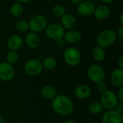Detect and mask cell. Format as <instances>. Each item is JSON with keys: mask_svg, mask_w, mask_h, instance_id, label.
Segmentation results:
<instances>
[{"mask_svg": "<svg viewBox=\"0 0 123 123\" xmlns=\"http://www.w3.org/2000/svg\"><path fill=\"white\" fill-rule=\"evenodd\" d=\"M25 44L31 49H36L40 44V38L37 33L30 32L26 34L25 37Z\"/></svg>", "mask_w": 123, "mask_h": 123, "instance_id": "17", "label": "cell"}, {"mask_svg": "<svg viewBox=\"0 0 123 123\" xmlns=\"http://www.w3.org/2000/svg\"><path fill=\"white\" fill-rule=\"evenodd\" d=\"M66 40H64L63 37H61V38H58V39H57V40H55V44H56V45H57L58 48H64L65 45H66Z\"/></svg>", "mask_w": 123, "mask_h": 123, "instance_id": "28", "label": "cell"}, {"mask_svg": "<svg viewBox=\"0 0 123 123\" xmlns=\"http://www.w3.org/2000/svg\"><path fill=\"white\" fill-rule=\"evenodd\" d=\"M64 123H77L75 120H66V122Z\"/></svg>", "mask_w": 123, "mask_h": 123, "instance_id": "37", "label": "cell"}, {"mask_svg": "<svg viewBox=\"0 0 123 123\" xmlns=\"http://www.w3.org/2000/svg\"><path fill=\"white\" fill-rule=\"evenodd\" d=\"M16 2H18L21 4H27V3H29L32 0H15Z\"/></svg>", "mask_w": 123, "mask_h": 123, "instance_id": "33", "label": "cell"}, {"mask_svg": "<svg viewBox=\"0 0 123 123\" xmlns=\"http://www.w3.org/2000/svg\"><path fill=\"white\" fill-rule=\"evenodd\" d=\"M99 102L104 110H111L115 108L119 101L117 99L116 93L112 90L107 89L101 94Z\"/></svg>", "mask_w": 123, "mask_h": 123, "instance_id": "4", "label": "cell"}, {"mask_svg": "<svg viewBox=\"0 0 123 123\" xmlns=\"http://www.w3.org/2000/svg\"><path fill=\"white\" fill-rule=\"evenodd\" d=\"M61 25L65 30H74L77 26V19L74 15L66 13L62 17H61Z\"/></svg>", "mask_w": 123, "mask_h": 123, "instance_id": "12", "label": "cell"}, {"mask_svg": "<svg viewBox=\"0 0 123 123\" xmlns=\"http://www.w3.org/2000/svg\"><path fill=\"white\" fill-rule=\"evenodd\" d=\"M15 29L18 32L24 33L29 30L28 21L25 19H19L15 24Z\"/></svg>", "mask_w": 123, "mask_h": 123, "instance_id": "25", "label": "cell"}, {"mask_svg": "<svg viewBox=\"0 0 123 123\" xmlns=\"http://www.w3.org/2000/svg\"><path fill=\"white\" fill-rule=\"evenodd\" d=\"M23 45L22 37L17 34H14L11 35L7 40V47L9 50L17 51L21 48Z\"/></svg>", "mask_w": 123, "mask_h": 123, "instance_id": "16", "label": "cell"}, {"mask_svg": "<svg viewBox=\"0 0 123 123\" xmlns=\"http://www.w3.org/2000/svg\"><path fill=\"white\" fill-rule=\"evenodd\" d=\"M111 14V9L110 6L106 4H102L96 6L93 13L95 19L98 20H105L110 17Z\"/></svg>", "mask_w": 123, "mask_h": 123, "instance_id": "13", "label": "cell"}, {"mask_svg": "<svg viewBox=\"0 0 123 123\" xmlns=\"http://www.w3.org/2000/svg\"><path fill=\"white\" fill-rule=\"evenodd\" d=\"M115 33L117 35V37H120V39H122L123 37V25H120L117 30L115 31Z\"/></svg>", "mask_w": 123, "mask_h": 123, "instance_id": "31", "label": "cell"}, {"mask_svg": "<svg viewBox=\"0 0 123 123\" xmlns=\"http://www.w3.org/2000/svg\"><path fill=\"white\" fill-rule=\"evenodd\" d=\"M45 35L51 40H57L63 37L66 30L60 23H50L45 29Z\"/></svg>", "mask_w": 123, "mask_h": 123, "instance_id": "8", "label": "cell"}, {"mask_svg": "<svg viewBox=\"0 0 123 123\" xmlns=\"http://www.w3.org/2000/svg\"><path fill=\"white\" fill-rule=\"evenodd\" d=\"M96 89H97V91L100 93V94H102L103 92H105L106 90H107V84L103 81H101L99 83H97L96 84Z\"/></svg>", "mask_w": 123, "mask_h": 123, "instance_id": "27", "label": "cell"}, {"mask_svg": "<svg viewBox=\"0 0 123 123\" xmlns=\"http://www.w3.org/2000/svg\"><path fill=\"white\" fill-rule=\"evenodd\" d=\"M51 107L53 111L61 116L70 115L74 109L72 100L70 97L63 94H57V96L52 99Z\"/></svg>", "mask_w": 123, "mask_h": 123, "instance_id": "1", "label": "cell"}, {"mask_svg": "<svg viewBox=\"0 0 123 123\" xmlns=\"http://www.w3.org/2000/svg\"><path fill=\"white\" fill-rule=\"evenodd\" d=\"M71 1V2L73 4H74V5H78L79 4H80L81 1H83L84 0H70Z\"/></svg>", "mask_w": 123, "mask_h": 123, "instance_id": "34", "label": "cell"}, {"mask_svg": "<svg viewBox=\"0 0 123 123\" xmlns=\"http://www.w3.org/2000/svg\"><path fill=\"white\" fill-rule=\"evenodd\" d=\"M41 95L46 99L52 100L58 94V92L56 89L51 85H45L44 86L40 91Z\"/></svg>", "mask_w": 123, "mask_h": 123, "instance_id": "19", "label": "cell"}, {"mask_svg": "<svg viewBox=\"0 0 123 123\" xmlns=\"http://www.w3.org/2000/svg\"><path fill=\"white\" fill-rule=\"evenodd\" d=\"M120 23L121 25H123V12H122L120 14Z\"/></svg>", "mask_w": 123, "mask_h": 123, "instance_id": "36", "label": "cell"}, {"mask_svg": "<svg viewBox=\"0 0 123 123\" xmlns=\"http://www.w3.org/2000/svg\"><path fill=\"white\" fill-rule=\"evenodd\" d=\"M89 111L93 115H99L104 110L100 102L98 101H92L88 105Z\"/></svg>", "mask_w": 123, "mask_h": 123, "instance_id": "23", "label": "cell"}, {"mask_svg": "<svg viewBox=\"0 0 123 123\" xmlns=\"http://www.w3.org/2000/svg\"><path fill=\"white\" fill-rule=\"evenodd\" d=\"M63 38L66 43H70V44H75V43H79L81 40L82 35L81 32L74 29V30H68L67 32H65Z\"/></svg>", "mask_w": 123, "mask_h": 123, "instance_id": "18", "label": "cell"}, {"mask_svg": "<svg viewBox=\"0 0 123 123\" xmlns=\"http://www.w3.org/2000/svg\"><path fill=\"white\" fill-rule=\"evenodd\" d=\"M88 79L93 83L97 84L103 81L105 79V69L99 64H92L86 71Z\"/></svg>", "mask_w": 123, "mask_h": 123, "instance_id": "6", "label": "cell"}, {"mask_svg": "<svg viewBox=\"0 0 123 123\" xmlns=\"http://www.w3.org/2000/svg\"><path fill=\"white\" fill-rule=\"evenodd\" d=\"M63 58L68 66L76 67L81 63V55L77 48L74 47H69L64 50Z\"/></svg>", "mask_w": 123, "mask_h": 123, "instance_id": "5", "label": "cell"}, {"mask_svg": "<svg viewBox=\"0 0 123 123\" xmlns=\"http://www.w3.org/2000/svg\"><path fill=\"white\" fill-rule=\"evenodd\" d=\"M43 70L41 61L38 58H32L28 60L25 66V72L30 76H37L40 75Z\"/></svg>", "mask_w": 123, "mask_h": 123, "instance_id": "7", "label": "cell"}, {"mask_svg": "<svg viewBox=\"0 0 123 123\" xmlns=\"http://www.w3.org/2000/svg\"><path fill=\"white\" fill-rule=\"evenodd\" d=\"M103 3H105V4H111V3H112V2H114L115 0H101Z\"/></svg>", "mask_w": 123, "mask_h": 123, "instance_id": "35", "label": "cell"}, {"mask_svg": "<svg viewBox=\"0 0 123 123\" xmlns=\"http://www.w3.org/2000/svg\"><path fill=\"white\" fill-rule=\"evenodd\" d=\"M110 83L117 89L123 87V69L117 68L110 74Z\"/></svg>", "mask_w": 123, "mask_h": 123, "instance_id": "14", "label": "cell"}, {"mask_svg": "<svg viewBox=\"0 0 123 123\" xmlns=\"http://www.w3.org/2000/svg\"><path fill=\"white\" fill-rule=\"evenodd\" d=\"M123 115H120L114 110H106L102 117V123H122Z\"/></svg>", "mask_w": 123, "mask_h": 123, "instance_id": "11", "label": "cell"}, {"mask_svg": "<svg viewBox=\"0 0 123 123\" xmlns=\"http://www.w3.org/2000/svg\"><path fill=\"white\" fill-rule=\"evenodd\" d=\"M28 25L30 32L37 34L38 32L44 31L48 24L47 18L43 14H36L29 19Z\"/></svg>", "mask_w": 123, "mask_h": 123, "instance_id": "3", "label": "cell"}, {"mask_svg": "<svg viewBox=\"0 0 123 123\" xmlns=\"http://www.w3.org/2000/svg\"><path fill=\"white\" fill-rule=\"evenodd\" d=\"M92 94V89L86 84L78 86L74 90V96L80 100H85L90 97Z\"/></svg>", "mask_w": 123, "mask_h": 123, "instance_id": "15", "label": "cell"}, {"mask_svg": "<svg viewBox=\"0 0 123 123\" xmlns=\"http://www.w3.org/2000/svg\"><path fill=\"white\" fill-rule=\"evenodd\" d=\"M113 110L120 113V115H123V103L118 102Z\"/></svg>", "mask_w": 123, "mask_h": 123, "instance_id": "29", "label": "cell"}, {"mask_svg": "<svg viewBox=\"0 0 123 123\" xmlns=\"http://www.w3.org/2000/svg\"><path fill=\"white\" fill-rule=\"evenodd\" d=\"M0 107H1V101H0Z\"/></svg>", "mask_w": 123, "mask_h": 123, "instance_id": "40", "label": "cell"}, {"mask_svg": "<svg viewBox=\"0 0 123 123\" xmlns=\"http://www.w3.org/2000/svg\"><path fill=\"white\" fill-rule=\"evenodd\" d=\"M15 76L14 68L12 65L6 61L0 62V80L3 81H10Z\"/></svg>", "mask_w": 123, "mask_h": 123, "instance_id": "9", "label": "cell"}, {"mask_svg": "<svg viewBox=\"0 0 123 123\" xmlns=\"http://www.w3.org/2000/svg\"><path fill=\"white\" fill-rule=\"evenodd\" d=\"M96 6L89 0H84L77 5L76 9L78 14L81 17H89L93 14Z\"/></svg>", "mask_w": 123, "mask_h": 123, "instance_id": "10", "label": "cell"}, {"mask_svg": "<svg viewBox=\"0 0 123 123\" xmlns=\"http://www.w3.org/2000/svg\"><path fill=\"white\" fill-rule=\"evenodd\" d=\"M5 61L7 62L8 63L13 65L16 63L18 60H19V54L17 51L14 50H9L6 53V56H5Z\"/></svg>", "mask_w": 123, "mask_h": 123, "instance_id": "24", "label": "cell"}, {"mask_svg": "<svg viewBox=\"0 0 123 123\" xmlns=\"http://www.w3.org/2000/svg\"><path fill=\"white\" fill-rule=\"evenodd\" d=\"M41 63L43 65V68L48 71L53 70L57 66V61L52 56H47L44 58L43 59H42Z\"/></svg>", "mask_w": 123, "mask_h": 123, "instance_id": "21", "label": "cell"}, {"mask_svg": "<svg viewBox=\"0 0 123 123\" xmlns=\"http://www.w3.org/2000/svg\"><path fill=\"white\" fill-rule=\"evenodd\" d=\"M89 1H90L91 2H92V3H94V4H95L96 2H97V1H99V0H89Z\"/></svg>", "mask_w": 123, "mask_h": 123, "instance_id": "39", "label": "cell"}, {"mask_svg": "<svg viewBox=\"0 0 123 123\" xmlns=\"http://www.w3.org/2000/svg\"><path fill=\"white\" fill-rule=\"evenodd\" d=\"M0 123H5L4 122V118H3V117L0 115Z\"/></svg>", "mask_w": 123, "mask_h": 123, "instance_id": "38", "label": "cell"}, {"mask_svg": "<svg viewBox=\"0 0 123 123\" xmlns=\"http://www.w3.org/2000/svg\"><path fill=\"white\" fill-rule=\"evenodd\" d=\"M9 12H10V14L13 17H19L22 15V14L24 12V7H23L22 4L15 1L10 6Z\"/></svg>", "mask_w": 123, "mask_h": 123, "instance_id": "22", "label": "cell"}, {"mask_svg": "<svg viewBox=\"0 0 123 123\" xmlns=\"http://www.w3.org/2000/svg\"><path fill=\"white\" fill-rule=\"evenodd\" d=\"M92 58L97 62H102L106 58V51L105 48L97 45L93 48L92 50Z\"/></svg>", "mask_w": 123, "mask_h": 123, "instance_id": "20", "label": "cell"}, {"mask_svg": "<svg viewBox=\"0 0 123 123\" xmlns=\"http://www.w3.org/2000/svg\"><path fill=\"white\" fill-rule=\"evenodd\" d=\"M117 94V99H118L119 102L123 103V87L118 89L117 94Z\"/></svg>", "mask_w": 123, "mask_h": 123, "instance_id": "30", "label": "cell"}, {"mask_svg": "<svg viewBox=\"0 0 123 123\" xmlns=\"http://www.w3.org/2000/svg\"><path fill=\"white\" fill-rule=\"evenodd\" d=\"M117 66L119 68L123 69V56H120L117 60Z\"/></svg>", "mask_w": 123, "mask_h": 123, "instance_id": "32", "label": "cell"}, {"mask_svg": "<svg viewBox=\"0 0 123 123\" xmlns=\"http://www.w3.org/2000/svg\"><path fill=\"white\" fill-rule=\"evenodd\" d=\"M117 37L115 31L112 29H104L101 30L97 36V45L107 48L112 46L117 40Z\"/></svg>", "mask_w": 123, "mask_h": 123, "instance_id": "2", "label": "cell"}, {"mask_svg": "<svg viewBox=\"0 0 123 123\" xmlns=\"http://www.w3.org/2000/svg\"><path fill=\"white\" fill-rule=\"evenodd\" d=\"M66 13V9L62 4H57L53 6V14L56 17L61 18Z\"/></svg>", "mask_w": 123, "mask_h": 123, "instance_id": "26", "label": "cell"}]
</instances>
